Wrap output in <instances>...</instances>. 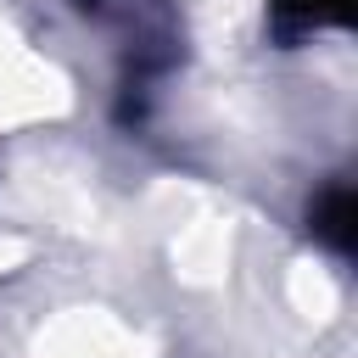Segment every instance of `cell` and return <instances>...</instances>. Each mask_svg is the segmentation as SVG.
Listing matches in <instances>:
<instances>
[{"instance_id":"cell-2","label":"cell","mask_w":358,"mask_h":358,"mask_svg":"<svg viewBox=\"0 0 358 358\" xmlns=\"http://www.w3.org/2000/svg\"><path fill=\"white\" fill-rule=\"evenodd\" d=\"M73 106V78L28 45V34L0 11V134L50 123Z\"/></svg>"},{"instance_id":"cell-6","label":"cell","mask_w":358,"mask_h":358,"mask_svg":"<svg viewBox=\"0 0 358 358\" xmlns=\"http://www.w3.org/2000/svg\"><path fill=\"white\" fill-rule=\"evenodd\" d=\"M28 235H0V274H11L17 263H28Z\"/></svg>"},{"instance_id":"cell-1","label":"cell","mask_w":358,"mask_h":358,"mask_svg":"<svg viewBox=\"0 0 358 358\" xmlns=\"http://www.w3.org/2000/svg\"><path fill=\"white\" fill-rule=\"evenodd\" d=\"M151 207L157 218L168 224V263H173V280L179 285H196V291H213L229 280V263H235V224L213 207L207 190L196 185H157L151 190Z\"/></svg>"},{"instance_id":"cell-4","label":"cell","mask_w":358,"mask_h":358,"mask_svg":"<svg viewBox=\"0 0 358 358\" xmlns=\"http://www.w3.org/2000/svg\"><path fill=\"white\" fill-rule=\"evenodd\" d=\"M28 358H157V336L112 308H62L28 336Z\"/></svg>"},{"instance_id":"cell-3","label":"cell","mask_w":358,"mask_h":358,"mask_svg":"<svg viewBox=\"0 0 358 358\" xmlns=\"http://www.w3.org/2000/svg\"><path fill=\"white\" fill-rule=\"evenodd\" d=\"M11 196L28 218H45L62 235H78V241H106L112 235V213L95 196V185L84 173L62 168V162H22L11 173Z\"/></svg>"},{"instance_id":"cell-5","label":"cell","mask_w":358,"mask_h":358,"mask_svg":"<svg viewBox=\"0 0 358 358\" xmlns=\"http://www.w3.org/2000/svg\"><path fill=\"white\" fill-rule=\"evenodd\" d=\"M285 296H291V308H296L308 324H330L336 308H341V291H336V280H330L319 263H291Z\"/></svg>"}]
</instances>
